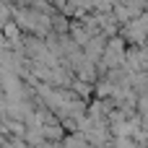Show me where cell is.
<instances>
[{
    "instance_id": "obj_1",
    "label": "cell",
    "mask_w": 148,
    "mask_h": 148,
    "mask_svg": "<svg viewBox=\"0 0 148 148\" xmlns=\"http://www.w3.org/2000/svg\"><path fill=\"white\" fill-rule=\"evenodd\" d=\"M125 44H122V39H117V36H112L109 39V44H107V52H104V68H117V65H122L125 62Z\"/></svg>"
},
{
    "instance_id": "obj_2",
    "label": "cell",
    "mask_w": 148,
    "mask_h": 148,
    "mask_svg": "<svg viewBox=\"0 0 148 148\" xmlns=\"http://www.w3.org/2000/svg\"><path fill=\"white\" fill-rule=\"evenodd\" d=\"M125 34H127V39H133V42H143L148 36V23L143 21V18H133L127 26H125Z\"/></svg>"
},
{
    "instance_id": "obj_3",
    "label": "cell",
    "mask_w": 148,
    "mask_h": 148,
    "mask_svg": "<svg viewBox=\"0 0 148 148\" xmlns=\"http://www.w3.org/2000/svg\"><path fill=\"white\" fill-rule=\"evenodd\" d=\"M86 135H70L68 140H65V148H86Z\"/></svg>"
}]
</instances>
